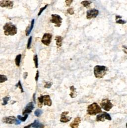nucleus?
<instances>
[{
  "label": "nucleus",
  "mask_w": 127,
  "mask_h": 128,
  "mask_svg": "<svg viewBox=\"0 0 127 128\" xmlns=\"http://www.w3.org/2000/svg\"><path fill=\"white\" fill-rule=\"evenodd\" d=\"M72 2H73V1H72V0H68V1H65L66 5L67 6H70L71 5V4L72 3Z\"/></svg>",
  "instance_id": "obj_31"
},
{
  "label": "nucleus",
  "mask_w": 127,
  "mask_h": 128,
  "mask_svg": "<svg viewBox=\"0 0 127 128\" xmlns=\"http://www.w3.org/2000/svg\"><path fill=\"white\" fill-rule=\"evenodd\" d=\"M102 112L101 107L96 102L89 105L87 109V113L90 115H95Z\"/></svg>",
  "instance_id": "obj_4"
},
{
  "label": "nucleus",
  "mask_w": 127,
  "mask_h": 128,
  "mask_svg": "<svg viewBox=\"0 0 127 128\" xmlns=\"http://www.w3.org/2000/svg\"><path fill=\"white\" fill-rule=\"evenodd\" d=\"M17 120L15 116H11L8 117H3L2 119V122L6 124H13L14 123H15Z\"/></svg>",
  "instance_id": "obj_11"
},
{
  "label": "nucleus",
  "mask_w": 127,
  "mask_h": 128,
  "mask_svg": "<svg viewBox=\"0 0 127 128\" xmlns=\"http://www.w3.org/2000/svg\"><path fill=\"white\" fill-rule=\"evenodd\" d=\"M105 119L111 121L112 120V118L109 114L106 112H103L102 114H99L96 116V121L97 122H104Z\"/></svg>",
  "instance_id": "obj_7"
},
{
  "label": "nucleus",
  "mask_w": 127,
  "mask_h": 128,
  "mask_svg": "<svg viewBox=\"0 0 127 128\" xmlns=\"http://www.w3.org/2000/svg\"><path fill=\"white\" fill-rule=\"evenodd\" d=\"M7 80H8V78L6 75H2V74L0 75V83H2L5 82L6 81H7Z\"/></svg>",
  "instance_id": "obj_21"
},
{
  "label": "nucleus",
  "mask_w": 127,
  "mask_h": 128,
  "mask_svg": "<svg viewBox=\"0 0 127 128\" xmlns=\"http://www.w3.org/2000/svg\"><path fill=\"white\" fill-rule=\"evenodd\" d=\"M34 108V106L33 102L32 101L29 102V103L27 105V106L25 107V108L22 111V114L24 115L26 114H28L30 113L33 110Z\"/></svg>",
  "instance_id": "obj_9"
},
{
  "label": "nucleus",
  "mask_w": 127,
  "mask_h": 128,
  "mask_svg": "<svg viewBox=\"0 0 127 128\" xmlns=\"http://www.w3.org/2000/svg\"><path fill=\"white\" fill-rule=\"evenodd\" d=\"M123 48H124V49H123V51L126 54H127V47L123 46Z\"/></svg>",
  "instance_id": "obj_34"
},
{
  "label": "nucleus",
  "mask_w": 127,
  "mask_h": 128,
  "mask_svg": "<svg viewBox=\"0 0 127 128\" xmlns=\"http://www.w3.org/2000/svg\"><path fill=\"white\" fill-rule=\"evenodd\" d=\"M99 14V11L96 9H91L86 12V18L88 19L96 18Z\"/></svg>",
  "instance_id": "obj_10"
},
{
  "label": "nucleus",
  "mask_w": 127,
  "mask_h": 128,
  "mask_svg": "<svg viewBox=\"0 0 127 128\" xmlns=\"http://www.w3.org/2000/svg\"><path fill=\"white\" fill-rule=\"evenodd\" d=\"M52 38V35L50 33H45L43 35L41 41L44 45L48 46L50 45L51 42V39Z\"/></svg>",
  "instance_id": "obj_8"
},
{
  "label": "nucleus",
  "mask_w": 127,
  "mask_h": 128,
  "mask_svg": "<svg viewBox=\"0 0 127 128\" xmlns=\"http://www.w3.org/2000/svg\"><path fill=\"white\" fill-rule=\"evenodd\" d=\"M48 5H46L45 7H43V8H41L40 9V10H39V13H38V16H39V15H41V14L42 13V12L47 8V7H48Z\"/></svg>",
  "instance_id": "obj_29"
},
{
  "label": "nucleus",
  "mask_w": 127,
  "mask_h": 128,
  "mask_svg": "<svg viewBox=\"0 0 127 128\" xmlns=\"http://www.w3.org/2000/svg\"><path fill=\"white\" fill-rule=\"evenodd\" d=\"M126 127H127V123L126 124Z\"/></svg>",
  "instance_id": "obj_38"
},
{
  "label": "nucleus",
  "mask_w": 127,
  "mask_h": 128,
  "mask_svg": "<svg viewBox=\"0 0 127 128\" xmlns=\"http://www.w3.org/2000/svg\"><path fill=\"white\" fill-rule=\"evenodd\" d=\"M28 75V73L25 72L24 73V79H26L27 78V76Z\"/></svg>",
  "instance_id": "obj_35"
},
{
  "label": "nucleus",
  "mask_w": 127,
  "mask_h": 128,
  "mask_svg": "<svg viewBox=\"0 0 127 128\" xmlns=\"http://www.w3.org/2000/svg\"><path fill=\"white\" fill-rule=\"evenodd\" d=\"M39 71L37 70L36 73V75H35V79L36 80V81H38V78H39Z\"/></svg>",
  "instance_id": "obj_33"
},
{
  "label": "nucleus",
  "mask_w": 127,
  "mask_h": 128,
  "mask_svg": "<svg viewBox=\"0 0 127 128\" xmlns=\"http://www.w3.org/2000/svg\"><path fill=\"white\" fill-rule=\"evenodd\" d=\"M33 100H34V102L35 103V102H36V101H35V94H33Z\"/></svg>",
  "instance_id": "obj_36"
},
{
  "label": "nucleus",
  "mask_w": 127,
  "mask_h": 128,
  "mask_svg": "<svg viewBox=\"0 0 127 128\" xmlns=\"http://www.w3.org/2000/svg\"><path fill=\"white\" fill-rule=\"evenodd\" d=\"M67 12L71 15H72L74 14V11L72 8H69L67 10Z\"/></svg>",
  "instance_id": "obj_30"
},
{
  "label": "nucleus",
  "mask_w": 127,
  "mask_h": 128,
  "mask_svg": "<svg viewBox=\"0 0 127 128\" xmlns=\"http://www.w3.org/2000/svg\"><path fill=\"white\" fill-rule=\"evenodd\" d=\"M31 41H32V36L30 37L28 40V48L30 49V46H31Z\"/></svg>",
  "instance_id": "obj_28"
},
{
  "label": "nucleus",
  "mask_w": 127,
  "mask_h": 128,
  "mask_svg": "<svg viewBox=\"0 0 127 128\" xmlns=\"http://www.w3.org/2000/svg\"><path fill=\"white\" fill-rule=\"evenodd\" d=\"M81 122V119L79 117L74 118V120L70 124L71 128H79V126Z\"/></svg>",
  "instance_id": "obj_15"
},
{
  "label": "nucleus",
  "mask_w": 127,
  "mask_h": 128,
  "mask_svg": "<svg viewBox=\"0 0 127 128\" xmlns=\"http://www.w3.org/2000/svg\"><path fill=\"white\" fill-rule=\"evenodd\" d=\"M43 113V111L42 110L40 109H36L35 112H34V115L36 116V117H39Z\"/></svg>",
  "instance_id": "obj_23"
},
{
  "label": "nucleus",
  "mask_w": 127,
  "mask_h": 128,
  "mask_svg": "<svg viewBox=\"0 0 127 128\" xmlns=\"http://www.w3.org/2000/svg\"><path fill=\"white\" fill-rule=\"evenodd\" d=\"M34 19H32V20L31 21V26H30V32L32 31L33 28V26H34Z\"/></svg>",
  "instance_id": "obj_32"
},
{
  "label": "nucleus",
  "mask_w": 127,
  "mask_h": 128,
  "mask_svg": "<svg viewBox=\"0 0 127 128\" xmlns=\"http://www.w3.org/2000/svg\"><path fill=\"white\" fill-rule=\"evenodd\" d=\"M70 90L71 93L70 96L71 98H75L77 96V92L76 91V89L74 88V86H71L70 87Z\"/></svg>",
  "instance_id": "obj_17"
},
{
  "label": "nucleus",
  "mask_w": 127,
  "mask_h": 128,
  "mask_svg": "<svg viewBox=\"0 0 127 128\" xmlns=\"http://www.w3.org/2000/svg\"><path fill=\"white\" fill-rule=\"evenodd\" d=\"M69 114V111H64L62 113L61 115V118H60V122L62 123H67L69 122L71 119V117H69L67 115Z\"/></svg>",
  "instance_id": "obj_14"
},
{
  "label": "nucleus",
  "mask_w": 127,
  "mask_h": 128,
  "mask_svg": "<svg viewBox=\"0 0 127 128\" xmlns=\"http://www.w3.org/2000/svg\"><path fill=\"white\" fill-rule=\"evenodd\" d=\"M51 19L50 20V22L55 24V26L56 27H59L61 26L62 22V18L58 14H52Z\"/></svg>",
  "instance_id": "obj_6"
},
{
  "label": "nucleus",
  "mask_w": 127,
  "mask_h": 128,
  "mask_svg": "<svg viewBox=\"0 0 127 128\" xmlns=\"http://www.w3.org/2000/svg\"><path fill=\"white\" fill-rule=\"evenodd\" d=\"M14 3L11 1H0V6L2 8H7L9 9H12L13 7Z\"/></svg>",
  "instance_id": "obj_13"
},
{
  "label": "nucleus",
  "mask_w": 127,
  "mask_h": 128,
  "mask_svg": "<svg viewBox=\"0 0 127 128\" xmlns=\"http://www.w3.org/2000/svg\"><path fill=\"white\" fill-rule=\"evenodd\" d=\"M52 84H53V83L51 82H50V81L49 82H46L45 84L44 85V87L46 88H48V89L50 88L52 86Z\"/></svg>",
  "instance_id": "obj_25"
},
{
  "label": "nucleus",
  "mask_w": 127,
  "mask_h": 128,
  "mask_svg": "<svg viewBox=\"0 0 127 128\" xmlns=\"http://www.w3.org/2000/svg\"><path fill=\"white\" fill-rule=\"evenodd\" d=\"M100 106L101 108L106 111H110L113 107V105L111 103L110 100L108 98L103 99L101 102Z\"/></svg>",
  "instance_id": "obj_5"
},
{
  "label": "nucleus",
  "mask_w": 127,
  "mask_h": 128,
  "mask_svg": "<svg viewBox=\"0 0 127 128\" xmlns=\"http://www.w3.org/2000/svg\"><path fill=\"white\" fill-rule=\"evenodd\" d=\"M20 124V121H18V120H17L16 123H15V125H18V124Z\"/></svg>",
  "instance_id": "obj_37"
},
{
  "label": "nucleus",
  "mask_w": 127,
  "mask_h": 128,
  "mask_svg": "<svg viewBox=\"0 0 127 128\" xmlns=\"http://www.w3.org/2000/svg\"><path fill=\"white\" fill-rule=\"evenodd\" d=\"M15 86L17 87H18V88L20 89L21 93H23V92H24V91H23V88H22V85H21V82H20V80L18 81V82L17 84L15 85Z\"/></svg>",
  "instance_id": "obj_27"
},
{
  "label": "nucleus",
  "mask_w": 127,
  "mask_h": 128,
  "mask_svg": "<svg viewBox=\"0 0 127 128\" xmlns=\"http://www.w3.org/2000/svg\"><path fill=\"white\" fill-rule=\"evenodd\" d=\"M92 3L91 2L89 1H84L82 2L81 4L86 8H90V4Z\"/></svg>",
  "instance_id": "obj_19"
},
{
  "label": "nucleus",
  "mask_w": 127,
  "mask_h": 128,
  "mask_svg": "<svg viewBox=\"0 0 127 128\" xmlns=\"http://www.w3.org/2000/svg\"><path fill=\"white\" fill-rule=\"evenodd\" d=\"M108 69L104 66L97 65L94 68V74L97 79H102L106 74Z\"/></svg>",
  "instance_id": "obj_2"
},
{
  "label": "nucleus",
  "mask_w": 127,
  "mask_h": 128,
  "mask_svg": "<svg viewBox=\"0 0 127 128\" xmlns=\"http://www.w3.org/2000/svg\"><path fill=\"white\" fill-rule=\"evenodd\" d=\"M31 127L33 128H44V125L43 124L40 123L38 120H35L33 123L24 127V128H30Z\"/></svg>",
  "instance_id": "obj_12"
},
{
  "label": "nucleus",
  "mask_w": 127,
  "mask_h": 128,
  "mask_svg": "<svg viewBox=\"0 0 127 128\" xmlns=\"http://www.w3.org/2000/svg\"><path fill=\"white\" fill-rule=\"evenodd\" d=\"M55 40H56V45L58 47H60L62 46L63 44V38H62L61 36H57L55 37Z\"/></svg>",
  "instance_id": "obj_16"
},
{
  "label": "nucleus",
  "mask_w": 127,
  "mask_h": 128,
  "mask_svg": "<svg viewBox=\"0 0 127 128\" xmlns=\"http://www.w3.org/2000/svg\"><path fill=\"white\" fill-rule=\"evenodd\" d=\"M52 104V101L49 95L41 96L38 98V107L41 108L43 106L51 107Z\"/></svg>",
  "instance_id": "obj_3"
},
{
  "label": "nucleus",
  "mask_w": 127,
  "mask_h": 128,
  "mask_svg": "<svg viewBox=\"0 0 127 128\" xmlns=\"http://www.w3.org/2000/svg\"><path fill=\"white\" fill-rule=\"evenodd\" d=\"M28 118V114L25 115L23 117H22L20 115L17 116V118L18 119V120L19 121H22V122H25V121H26V120Z\"/></svg>",
  "instance_id": "obj_22"
},
{
  "label": "nucleus",
  "mask_w": 127,
  "mask_h": 128,
  "mask_svg": "<svg viewBox=\"0 0 127 128\" xmlns=\"http://www.w3.org/2000/svg\"><path fill=\"white\" fill-rule=\"evenodd\" d=\"M33 60L34 61V64H35V66L36 68H38V57L37 55H35L33 57Z\"/></svg>",
  "instance_id": "obj_24"
},
{
  "label": "nucleus",
  "mask_w": 127,
  "mask_h": 128,
  "mask_svg": "<svg viewBox=\"0 0 127 128\" xmlns=\"http://www.w3.org/2000/svg\"><path fill=\"white\" fill-rule=\"evenodd\" d=\"M21 54H18L15 57V63L17 67H19L20 66V61H21Z\"/></svg>",
  "instance_id": "obj_18"
},
{
  "label": "nucleus",
  "mask_w": 127,
  "mask_h": 128,
  "mask_svg": "<svg viewBox=\"0 0 127 128\" xmlns=\"http://www.w3.org/2000/svg\"><path fill=\"white\" fill-rule=\"evenodd\" d=\"M10 98H11V97L9 96H6V97H4L3 98V102L2 103V105L3 106H6V105H7L8 102V101L10 99Z\"/></svg>",
  "instance_id": "obj_20"
},
{
  "label": "nucleus",
  "mask_w": 127,
  "mask_h": 128,
  "mask_svg": "<svg viewBox=\"0 0 127 128\" xmlns=\"http://www.w3.org/2000/svg\"><path fill=\"white\" fill-rule=\"evenodd\" d=\"M4 33L6 36H14L17 34V29L16 25L11 22L7 23L3 27Z\"/></svg>",
  "instance_id": "obj_1"
},
{
  "label": "nucleus",
  "mask_w": 127,
  "mask_h": 128,
  "mask_svg": "<svg viewBox=\"0 0 127 128\" xmlns=\"http://www.w3.org/2000/svg\"><path fill=\"white\" fill-rule=\"evenodd\" d=\"M116 23H118V24H124L125 23H126V21L125 20H123L121 19H119V18H116Z\"/></svg>",
  "instance_id": "obj_26"
}]
</instances>
